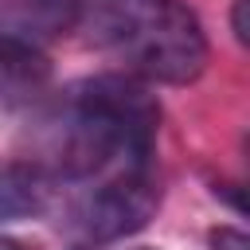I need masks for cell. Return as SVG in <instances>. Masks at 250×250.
<instances>
[{"label": "cell", "instance_id": "obj_2", "mask_svg": "<svg viewBox=\"0 0 250 250\" xmlns=\"http://www.w3.org/2000/svg\"><path fill=\"white\" fill-rule=\"evenodd\" d=\"M141 82L188 86L207 66V35L180 0H78V27Z\"/></svg>", "mask_w": 250, "mask_h": 250}, {"label": "cell", "instance_id": "obj_7", "mask_svg": "<svg viewBox=\"0 0 250 250\" xmlns=\"http://www.w3.org/2000/svg\"><path fill=\"white\" fill-rule=\"evenodd\" d=\"M211 250H250V238L234 227H219L211 230Z\"/></svg>", "mask_w": 250, "mask_h": 250}, {"label": "cell", "instance_id": "obj_9", "mask_svg": "<svg viewBox=\"0 0 250 250\" xmlns=\"http://www.w3.org/2000/svg\"><path fill=\"white\" fill-rule=\"evenodd\" d=\"M0 250H23V246H20L16 238H4V234H0Z\"/></svg>", "mask_w": 250, "mask_h": 250}, {"label": "cell", "instance_id": "obj_4", "mask_svg": "<svg viewBox=\"0 0 250 250\" xmlns=\"http://www.w3.org/2000/svg\"><path fill=\"white\" fill-rule=\"evenodd\" d=\"M51 78H55V66L43 47L16 35H0V109L4 113L39 105L51 90Z\"/></svg>", "mask_w": 250, "mask_h": 250}, {"label": "cell", "instance_id": "obj_5", "mask_svg": "<svg viewBox=\"0 0 250 250\" xmlns=\"http://www.w3.org/2000/svg\"><path fill=\"white\" fill-rule=\"evenodd\" d=\"M78 27V0H0V35L43 47Z\"/></svg>", "mask_w": 250, "mask_h": 250}, {"label": "cell", "instance_id": "obj_6", "mask_svg": "<svg viewBox=\"0 0 250 250\" xmlns=\"http://www.w3.org/2000/svg\"><path fill=\"white\" fill-rule=\"evenodd\" d=\"M51 191H55V180L39 164H27V160L0 164V223L47 211Z\"/></svg>", "mask_w": 250, "mask_h": 250}, {"label": "cell", "instance_id": "obj_8", "mask_svg": "<svg viewBox=\"0 0 250 250\" xmlns=\"http://www.w3.org/2000/svg\"><path fill=\"white\" fill-rule=\"evenodd\" d=\"M230 27H234V39H238V43L250 39V31H246V0L234 4V12H230Z\"/></svg>", "mask_w": 250, "mask_h": 250}, {"label": "cell", "instance_id": "obj_3", "mask_svg": "<svg viewBox=\"0 0 250 250\" xmlns=\"http://www.w3.org/2000/svg\"><path fill=\"white\" fill-rule=\"evenodd\" d=\"M156 207H160V180L152 176V168H133V172L94 180V188H86L74 199L70 227L94 246L117 242L125 234L145 230Z\"/></svg>", "mask_w": 250, "mask_h": 250}, {"label": "cell", "instance_id": "obj_1", "mask_svg": "<svg viewBox=\"0 0 250 250\" xmlns=\"http://www.w3.org/2000/svg\"><path fill=\"white\" fill-rule=\"evenodd\" d=\"M156 133L160 102L141 78L94 74L62 90L47 113V160L39 168L74 184L152 168Z\"/></svg>", "mask_w": 250, "mask_h": 250}, {"label": "cell", "instance_id": "obj_10", "mask_svg": "<svg viewBox=\"0 0 250 250\" xmlns=\"http://www.w3.org/2000/svg\"><path fill=\"white\" fill-rule=\"evenodd\" d=\"M82 250H90V246H82Z\"/></svg>", "mask_w": 250, "mask_h": 250}]
</instances>
